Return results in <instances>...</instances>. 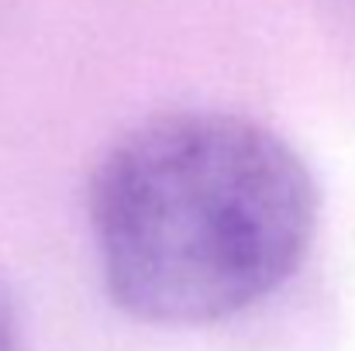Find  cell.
Here are the masks:
<instances>
[{"label":"cell","instance_id":"6da1fadb","mask_svg":"<svg viewBox=\"0 0 355 351\" xmlns=\"http://www.w3.org/2000/svg\"><path fill=\"white\" fill-rule=\"evenodd\" d=\"M90 224L121 310L211 324L297 272L318 228V186L304 159L248 117L162 114L101 159Z\"/></svg>","mask_w":355,"mask_h":351},{"label":"cell","instance_id":"7a4b0ae2","mask_svg":"<svg viewBox=\"0 0 355 351\" xmlns=\"http://www.w3.org/2000/svg\"><path fill=\"white\" fill-rule=\"evenodd\" d=\"M0 351H14V338H10V327H7L3 310H0Z\"/></svg>","mask_w":355,"mask_h":351}]
</instances>
